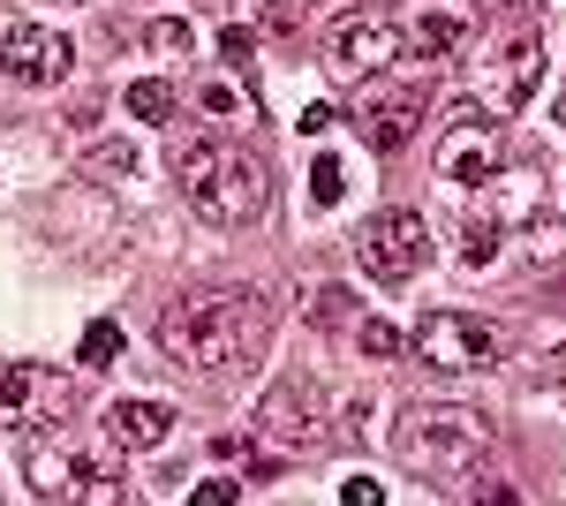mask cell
Here are the masks:
<instances>
[{"instance_id": "obj_1", "label": "cell", "mask_w": 566, "mask_h": 506, "mask_svg": "<svg viewBox=\"0 0 566 506\" xmlns=\"http://www.w3.org/2000/svg\"><path fill=\"white\" fill-rule=\"evenodd\" d=\"M264 333H272V318H264V302L250 296V288H197V296H181L175 310L159 318L167 355H175L181 371H205V379L258 363Z\"/></svg>"}, {"instance_id": "obj_2", "label": "cell", "mask_w": 566, "mask_h": 506, "mask_svg": "<svg viewBox=\"0 0 566 506\" xmlns=\"http://www.w3.org/2000/svg\"><path fill=\"white\" fill-rule=\"evenodd\" d=\"M175 182L197 219L212 227H258L264 205H272V174H264L258 152L227 144V136H189L175 152Z\"/></svg>"}, {"instance_id": "obj_3", "label": "cell", "mask_w": 566, "mask_h": 506, "mask_svg": "<svg viewBox=\"0 0 566 506\" xmlns=\"http://www.w3.org/2000/svg\"><path fill=\"white\" fill-rule=\"evenodd\" d=\"M400 462L423 468L431 484H469L491 462V438L469 409H416V416H400Z\"/></svg>"}, {"instance_id": "obj_4", "label": "cell", "mask_w": 566, "mask_h": 506, "mask_svg": "<svg viewBox=\"0 0 566 506\" xmlns=\"http://www.w3.org/2000/svg\"><path fill=\"white\" fill-rule=\"evenodd\" d=\"M544 91V31L522 23L506 31L499 45H483V69H476V99L491 114H522L528 99Z\"/></svg>"}, {"instance_id": "obj_5", "label": "cell", "mask_w": 566, "mask_h": 506, "mask_svg": "<svg viewBox=\"0 0 566 506\" xmlns=\"http://www.w3.org/2000/svg\"><path fill=\"white\" fill-rule=\"evenodd\" d=\"M408 348L431 363L438 379H469V371H483V363H499V326L476 318V310H431Z\"/></svg>"}, {"instance_id": "obj_6", "label": "cell", "mask_w": 566, "mask_h": 506, "mask_svg": "<svg viewBox=\"0 0 566 506\" xmlns=\"http://www.w3.org/2000/svg\"><path fill=\"white\" fill-rule=\"evenodd\" d=\"M355 257H363V272H370L378 288H408V280L423 272V257H431V227H423L416 211H378V219L363 227Z\"/></svg>"}, {"instance_id": "obj_7", "label": "cell", "mask_w": 566, "mask_h": 506, "mask_svg": "<svg viewBox=\"0 0 566 506\" xmlns=\"http://www.w3.org/2000/svg\"><path fill=\"white\" fill-rule=\"evenodd\" d=\"M76 409V385L39 363H0V423L8 431H45Z\"/></svg>"}, {"instance_id": "obj_8", "label": "cell", "mask_w": 566, "mask_h": 506, "mask_svg": "<svg viewBox=\"0 0 566 506\" xmlns=\"http://www.w3.org/2000/svg\"><path fill=\"white\" fill-rule=\"evenodd\" d=\"M348 114H355V128H363L370 152H408V136L431 114V91L423 84H378V91H363Z\"/></svg>"}, {"instance_id": "obj_9", "label": "cell", "mask_w": 566, "mask_h": 506, "mask_svg": "<svg viewBox=\"0 0 566 506\" xmlns=\"http://www.w3.org/2000/svg\"><path fill=\"white\" fill-rule=\"evenodd\" d=\"M69 69H76V53H69L61 31H45V23H8V31H0V76H8V84L53 91Z\"/></svg>"}, {"instance_id": "obj_10", "label": "cell", "mask_w": 566, "mask_h": 506, "mask_svg": "<svg viewBox=\"0 0 566 506\" xmlns=\"http://www.w3.org/2000/svg\"><path fill=\"white\" fill-rule=\"evenodd\" d=\"M31 492H39V499H84V506H122L129 499L122 468H98L91 454H31Z\"/></svg>"}, {"instance_id": "obj_11", "label": "cell", "mask_w": 566, "mask_h": 506, "mask_svg": "<svg viewBox=\"0 0 566 506\" xmlns=\"http://www.w3.org/2000/svg\"><path fill=\"white\" fill-rule=\"evenodd\" d=\"M392 31L378 8H340L333 23H325V69L333 76H370V69H386L392 61Z\"/></svg>"}, {"instance_id": "obj_12", "label": "cell", "mask_w": 566, "mask_h": 506, "mask_svg": "<svg viewBox=\"0 0 566 506\" xmlns=\"http://www.w3.org/2000/svg\"><path fill=\"white\" fill-rule=\"evenodd\" d=\"M438 174H446V182H461V189L499 182V174H506V136H499V128H483V122L446 128V144H438Z\"/></svg>"}, {"instance_id": "obj_13", "label": "cell", "mask_w": 566, "mask_h": 506, "mask_svg": "<svg viewBox=\"0 0 566 506\" xmlns=\"http://www.w3.org/2000/svg\"><path fill=\"white\" fill-rule=\"evenodd\" d=\"M264 431H280V438H317L325 431V385L317 379H280L264 393Z\"/></svg>"}, {"instance_id": "obj_14", "label": "cell", "mask_w": 566, "mask_h": 506, "mask_svg": "<svg viewBox=\"0 0 566 506\" xmlns=\"http://www.w3.org/2000/svg\"><path fill=\"white\" fill-rule=\"evenodd\" d=\"M167 431H175V409H167V401H114V409H106V438H114L122 454H151Z\"/></svg>"}, {"instance_id": "obj_15", "label": "cell", "mask_w": 566, "mask_h": 506, "mask_svg": "<svg viewBox=\"0 0 566 506\" xmlns=\"http://www.w3.org/2000/svg\"><path fill=\"white\" fill-rule=\"evenodd\" d=\"M461 45H469V23H461V16H446V8H431V16H416V23H408V53H416V61H453Z\"/></svg>"}, {"instance_id": "obj_16", "label": "cell", "mask_w": 566, "mask_h": 506, "mask_svg": "<svg viewBox=\"0 0 566 506\" xmlns=\"http://www.w3.org/2000/svg\"><path fill=\"white\" fill-rule=\"evenodd\" d=\"M499 242H506V211L476 205L469 219H461V265H469V272H483V265L499 257Z\"/></svg>"}, {"instance_id": "obj_17", "label": "cell", "mask_w": 566, "mask_h": 506, "mask_svg": "<svg viewBox=\"0 0 566 506\" xmlns=\"http://www.w3.org/2000/svg\"><path fill=\"white\" fill-rule=\"evenodd\" d=\"M144 53H151V61H189V53H197V31H189L181 16H151V23H144Z\"/></svg>"}, {"instance_id": "obj_18", "label": "cell", "mask_w": 566, "mask_h": 506, "mask_svg": "<svg viewBox=\"0 0 566 506\" xmlns=\"http://www.w3.org/2000/svg\"><path fill=\"white\" fill-rule=\"evenodd\" d=\"M122 99H129L136 122H175V84L167 76H136V84H122Z\"/></svg>"}, {"instance_id": "obj_19", "label": "cell", "mask_w": 566, "mask_h": 506, "mask_svg": "<svg viewBox=\"0 0 566 506\" xmlns=\"http://www.w3.org/2000/svg\"><path fill=\"white\" fill-rule=\"evenodd\" d=\"M197 106H205L212 122H250V114H258V99H250V91H234V84H227V76H219V84H205V91H197Z\"/></svg>"}, {"instance_id": "obj_20", "label": "cell", "mask_w": 566, "mask_h": 506, "mask_svg": "<svg viewBox=\"0 0 566 506\" xmlns=\"http://www.w3.org/2000/svg\"><path fill=\"white\" fill-rule=\"evenodd\" d=\"M114 348H122V326H114V318H91L76 355H84V371H106V363H114Z\"/></svg>"}, {"instance_id": "obj_21", "label": "cell", "mask_w": 566, "mask_h": 506, "mask_svg": "<svg viewBox=\"0 0 566 506\" xmlns=\"http://www.w3.org/2000/svg\"><path fill=\"white\" fill-rule=\"evenodd\" d=\"M340 189H348L340 159H333V152H317V159H310V197H317V205H340Z\"/></svg>"}, {"instance_id": "obj_22", "label": "cell", "mask_w": 566, "mask_h": 506, "mask_svg": "<svg viewBox=\"0 0 566 506\" xmlns=\"http://www.w3.org/2000/svg\"><path fill=\"white\" fill-rule=\"evenodd\" d=\"M522 250L536 257V265H544V257H566V227H559V219H528Z\"/></svg>"}, {"instance_id": "obj_23", "label": "cell", "mask_w": 566, "mask_h": 506, "mask_svg": "<svg viewBox=\"0 0 566 506\" xmlns=\"http://www.w3.org/2000/svg\"><path fill=\"white\" fill-rule=\"evenodd\" d=\"M355 340H363L370 355H400V348H408V340H400V326H386V318H363V326H355Z\"/></svg>"}, {"instance_id": "obj_24", "label": "cell", "mask_w": 566, "mask_h": 506, "mask_svg": "<svg viewBox=\"0 0 566 506\" xmlns=\"http://www.w3.org/2000/svg\"><path fill=\"white\" fill-rule=\"evenodd\" d=\"M340 499H348V506H386V484H378V476H348Z\"/></svg>"}, {"instance_id": "obj_25", "label": "cell", "mask_w": 566, "mask_h": 506, "mask_svg": "<svg viewBox=\"0 0 566 506\" xmlns=\"http://www.w3.org/2000/svg\"><path fill=\"white\" fill-rule=\"evenodd\" d=\"M250 31H219V53H227V61H234V69H250Z\"/></svg>"}, {"instance_id": "obj_26", "label": "cell", "mask_w": 566, "mask_h": 506, "mask_svg": "<svg viewBox=\"0 0 566 506\" xmlns=\"http://www.w3.org/2000/svg\"><path fill=\"white\" fill-rule=\"evenodd\" d=\"M189 499H205V506H219V499H242V484H197Z\"/></svg>"}, {"instance_id": "obj_27", "label": "cell", "mask_w": 566, "mask_h": 506, "mask_svg": "<svg viewBox=\"0 0 566 506\" xmlns=\"http://www.w3.org/2000/svg\"><path fill=\"white\" fill-rule=\"evenodd\" d=\"M476 8H522V0H476Z\"/></svg>"}, {"instance_id": "obj_28", "label": "cell", "mask_w": 566, "mask_h": 506, "mask_svg": "<svg viewBox=\"0 0 566 506\" xmlns=\"http://www.w3.org/2000/svg\"><path fill=\"white\" fill-rule=\"evenodd\" d=\"M552 114H559V128H566V91H559V106H552Z\"/></svg>"}]
</instances>
